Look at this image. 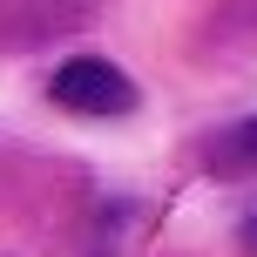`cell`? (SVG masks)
<instances>
[{
  "label": "cell",
  "instance_id": "obj_1",
  "mask_svg": "<svg viewBox=\"0 0 257 257\" xmlns=\"http://www.w3.org/2000/svg\"><path fill=\"white\" fill-rule=\"evenodd\" d=\"M48 95L68 108V115H128V108H136V81H128L115 61H102V54L61 61L54 81H48Z\"/></svg>",
  "mask_w": 257,
  "mask_h": 257
},
{
  "label": "cell",
  "instance_id": "obj_2",
  "mask_svg": "<svg viewBox=\"0 0 257 257\" xmlns=\"http://www.w3.org/2000/svg\"><path fill=\"white\" fill-rule=\"evenodd\" d=\"M95 0H0V48H34L61 27L88 21Z\"/></svg>",
  "mask_w": 257,
  "mask_h": 257
},
{
  "label": "cell",
  "instance_id": "obj_3",
  "mask_svg": "<svg viewBox=\"0 0 257 257\" xmlns=\"http://www.w3.org/2000/svg\"><path fill=\"white\" fill-rule=\"evenodd\" d=\"M196 163H203L210 176H223V183H250V176H257V115L210 128L203 149H196Z\"/></svg>",
  "mask_w": 257,
  "mask_h": 257
},
{
  "label": "cell",
  "instance_id": "obj_4",
  "mask_svg": "<svg viewBox=\"0 0 257 257\" xmlns=\"http://www.w3.org/2000/svg\"><path fill=\"white\" fill-rule=\"evenodd\" d=\"M244 250H250V257H257V217H250V223H244Z\"/></svg>",
  "mask_w": 257,
  "mask_h": 257
}]
</instances>
